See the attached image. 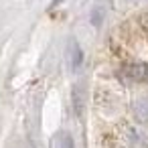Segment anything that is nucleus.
<instances>
[{"mask_svg":"<svg viewBox=\"0 0 148 148\" xmlns=\"http://www.w3.org/2000/svg\"><path fill=\"white\" fill-rule=\"evenodd\" d=\"M67 63H69V67H71V71H77L79 67H81V61H83V51H81V47H79V43L75 41V39H69V43H67Z\"/></svg>","mask_w":148,"mask_h":148,"instance_id":"f03ea898","label":"nucleus"},{"mask_svg":"<svg viewBox=\"0 0 148 148\" xmlns=\"http://www.w3.org/2000/svg\"><path fill=\"white\" fill-rule=\"evenodd\" d=\"M124 81H144L148 77V67L142 63H134V65H126L120 71Z\"/></svg>","mask_w":148,"mask_h":148,"instance_id":"f257e3e1","label":"nucleus"},{"mask_svg":"<svg viewBox=\"0 0 148 148\" xmlns=\"http://www.w3.org/2000/svg\"><path fill=\"white\" fill-rule=\"evenodd\" d=\"M53 148H75V142L71 138L69 132H59L55 138H53Z\"/></svg>","mask_w":148,"mask_h":148,"instance_id":"20e7f679","label":"nucleus"},{"mask_svg":"<svg viewBox=\"0 0 148 148\" xmlns=\"http://www.w3.org/2000/svg\"><path fill=\"white\" fill-rule=\"evenodd\" d=\"M132 114L140 124H148V93H142L132 103Z\"/></svg>","mask_w":148,"mask_h":148,"instance_id":"7ed1b4c3","label":"nucleus"}]
</instances>
